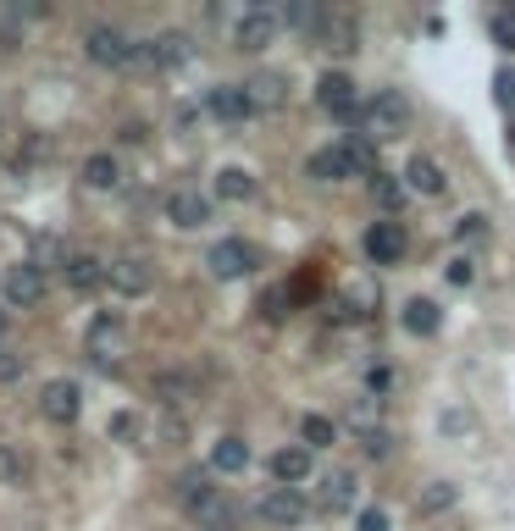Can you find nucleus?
Returning a JSON list of instances; mask_svg holds the SVG:
<instances>
[{
    "mask_svg": "<svg viewBox=\"0 0 515 531\" xmlns=\"http://www.w3.org/2000/svg\"><path fill=\"white\" fill-rule=\"evenodd\" d=\"M405 122H410V100L399 95V89H383V95H372L366 106L355 111V128H360V139H372V144L399 139V133H405Z\"/></svg>",
    "mask_w": 515,
    "mask_h": 531,
    "instance_id": "obj_1",
    "label": "nucleus"
},
{
    "mask_svg": "<svg viewBox=\"0 0 515 531\" xmlns=\"http://www.w3.org/2000/svg\"><path fill=\"white\" fill-rule=\"evenodd\" d=\"M205 266H211V277L233 283V277H250L255 266H261V249H255L250 238H222V244L205 249Z\"/></svg>",
    "mask_w": 515,
    "mask_h": 531,
    "instance_id": "obj_2",
    "label": "nucleus"
},
{
    "mask_svg": "<svg viewBox=\"0 0 515 531\" xmlns=\"http://www.w3.org/2000/svg\"><path fill=\"white\" fill-rule=\"evenodd\" d=\"M305 515H311V498H305L300 487H266V498H261V520H266V526L294 531Z\"/></svg>",
    "mask_w": 515,
    "mask_h": 531,
    "instance_id": "obj_3",
    "label": "nucleus"
},
{
    "mask_svg": "<svg viewBox=\"0 0 515 531\" xmlns=\"http://www.w3.org/2000/svg\"><path fill=\"white\" fill-rule=\"evenodd\" d=\"M0 294H6V305H17V310L39 305V299H45V272H39L34 260H12L6 277H0Z\"/></svg>",
    "mask_w": 515,
    "mask_h": 531,
    "instance_id": "obj_4",
    "label": "nucleus"
},
{
    "mask_svg": "<svg viewBox=\"0 0 515 531\" xmlns=\"http://www.w3.org/2000/svg\"><path fill=\"white\" fill-rule=\"evenodd\" d=\"M311 34H316V45H322L327 56H355V45H360L355 12H322V23H316Z\"/></svg>",
    "mask_w": 515,
    "mask_h": 531,
    "instance_id": "obj_5",
    "label": "nucleus"
},
{
    "mask_svg": "<svg viewBox=\"0 0 515 531\" xmlns=\"http://www.w3.org/2000/svg\"><path fill=\"white\" fill-rule=\"evenodd\" d=\"M39 410H45V421L72 426L78 415H84V388H78V382H67V377L45 382V393H39Z\"/></svg>",
    "mask_w": 515,
    "mask_h": 531,
    "instance_id": "obj_6",
    "label": "nucleus"
},
{
    "mask_svg": "<svg viewBox=\"0 0 515 531\" xmlns=\"http://www.w3.org/2000/svg\"><path fill=\"white\" fill-rule=\"evenodd\" d=\"M178 498H183V509H189V515H200V520H211V526H222V487H211V476L189 471V476L178 482Z\"/></svg>",
    "mask_w": 515,
    "mask_h": 531,
    "instance_id": "obj_7",
    "label": "nucleus"
},
{
    "mask_svg": "<svg viewBox=\"0 0 515 531\" xmlns=\"http://www.w3.org/2000/svg\"><path fill=\"white\" fill-rule=\"evenodd\" d=\"M106 283L117 288L122 299H144L150 288H156V272H150V260L122 255V260H111V266H106Z\"/></svg>",
    "mask_w": 515,
    "mask_h": 531,
    "instance_id": "obj_8",
    "label": "nucleus"
},
{
    "mask_svg": "<svg viewBox=\"0 0 515 531\" xmlns=\"http://www.w3.org/2000/svg\"><path fill=\"white\" fill-rule=\"evenodd\" d=\"M316 100H322V106L333 111L338 122H355V111H360L355 78H349V72H322V83H316Z\"/></svg>",
    "mask_w": 515,
    "mask_h": 531,
    "instance_id": "obj_9",
    "label": "nucleus"
},
{
    "mask_svg": "<svg viewBox=\"0 0 515 531\" xmlns=\"http://www.w3.org/2000/svg\"><path fill=\"white\" fill-rule=\"evenodd\" d=\"M277 12H266V6H250V12L239 17V28H233V45L239 50H266L277 39Z\"/></svg>",
    "mask_w": 515,
    "mask_h": 531,
    "instance_id": "obj_10",
    "label": "nucleus"
},
{
    "mask_svg": "<svg viewBox=\"0 0 515 531\" xmlns=\"http://www.w3.org/2000/svg\"><path fill=\"white\" fill-rule=\"evenodd\" d=\"M84 56L100 61V67H128L133 45L117 34V28H89V34H84Z\"/></svg>",
    "mask_w": 515,
    "mask_h": 531,
    "instance_id": "obj_11",
    "label": "nucleus"
},
{
    "mask_svg": "<svg viewBox=\"0 0 515 531\" xmlns=\"http://www.w3.org/2000/svg\"><path fill=\"white\" fill-rule=\"evenodd\" d=\"M133 56H139L144 67H156V72H172V67H183V61H189V39L167 28V34H156L144 50H133Z\"/></svg>",
    "mask_w": 515,
    "mask_h": 531,
    "instance_id": "obj_12",
    "label": "nucleus"
},
{
    "mask_svg": "<svg viewBox=\"0 0 515 531\" xmlns=\"http://www.w3.org/2000/svg\"><path fill=\"white\" fill-rule=\"evenodd\" d=\"M360 244H366V255H372L377 266H399V255H405V233H399V222H372Z\"/></svg>",
    "mask_w": 515,
    "mask_h": 531,
    "instance_id": "obj_13",
    "label": "nucleus"
},
{
    "mask_svg": "<svg viewBox=\"0 0 515 531\" xmlns=\"http://www.w3.org/2000/svg\"><path fill=\"white\" fill-rule=\"evenodd\" d=\"M167 216H172V227L194 233V227L211 222V200H205V194H194V189H178V194H167Z\"/></svg>",
    "mask_w": 515,
    "mask_h": 531,
    "instance_id": "obj_14",
    "label": "nucleus"
},
{
    "mask_svg": "<svg viewBox=\"0 0 515 531\" xmlns=\"http://www.w3.org/2000/svg\"><path fill=\"white\" fill-rule=\"evenodd\" d=\"M205 111H211V117H222V122H244V117H255V111H250V95H244V83H222V89H205Z\"/></svg>",
    "mask_w": 515,
    "mask_h": 531,
    "instance_id": "obj_15",
    "label": "nucleus"
},
{
    "mask_svg": "<svg viewBox=\"0 0 515 531\" xmlns=\"http://www.w3.org/2000/svg\"><path fill=\"white\" fill-rule=\"evenodd\" d=\"M244 95H250V111H277V106H288V78L283 72H255L244 83Z\"/></svg>",
    "mask_w": 515,
    "mask_h": 531,
    "instance_id": "obj_16",
    "label": "nucleus"
},
{
    "mask_svg": "<svg viewBox=\"0 0 515 531\" xmlns=\"http://www.w3.org/2000/svg\"><path fill=\"white\" fill-rule=\"evenodd\" d=\"M355 504V471H327L322 487H316V509L322 515H338V509Z\"/></svg>",
    "mask_w": 515,
    "mask_h": 531,
    "instance_id": "obj_17",
    "label": "nucleus"
},
{
    "mask_svg": "<svg viewBox=\"0 0 515 531\" xmlns=\"http://www.w3.org/2000/svg\"><path fill=\"white\" fill-rule=\"evenodd\" d=\"M266 471L277 476V487H300L305 476H311V449H277L272 460H266Z\"/></svg>",
    "mask_w": 515,
    "mask_h": 531,
    "instance_id": "obj_18",
    "label": "nucleus"
},
{
    "mask_svg": "<svg viewBox=\"0 0 515 531\" xmlns=\"http://www.w3.org/2000/svg\"><path fill=\"white\" fill-rule=\"evenodd\" d=\"M405 189H416V194H444V189H449V177H444V166L432 161V155H410Z\"/></svg>",
    "mask_w": 515,
    "mask_h": 531,
    "instance_id": "obj_19",
    "label": "nucleus"
},
{
    "mask_svg": "<svg viewBox=\"0 0 515 531\" xmlns=\"http://www.w3.org/2000/svg\"><path fill=\"white\" fill-rule=\"evenodd\" d=\"M61 272H67L72 294H95V288L106 283V266H100L95 255H67V266H61Z\"/></svg>",
    "mask_w": 515,
    "mask_h": 531,
    "instance_id": "obj_20",
    "label": "nucleus"
},
{
    "mask_svg": "<svg viewBox=\"0 0 515 531\" xmlns=\"http://www.w3.org/2000/svg\"><path fill=\"white\" fill-rule=\"evenodd\" d=\"M305 172H311L316 183H344V177H355V172H349V161H344V150H338V144H322V150H311Z\"/></svg>",
    "mask_w": 515,
    "mask_h": 531,
    "instance_id": "obj_21",
    "label": "nucleus"
},
{
    "mask_svg": "<svg viewBox=\"0 0 515 531\" xmlns=\"http://www.w3.org/2000/svg\"><path fill=\"white\" fill-rule=\"evenodd\" d=\"M244 465H250V443H244V437H222V443L211 449V471L216 476H239Z\"/></svg>",
    "mask_w": 515,
    "mask_h": 531,
    "instance_id": "obj_22",
    "label": "nucleus"
},
{
    "mask_svg": "<svg viewBox=\"0 0 515 531\" xmlns=\"http://www.w3.org/2000/svg\"><path fill=\"white\" fill-rule=\"evenodd\" d=\"M399 321H405V327L416 332V338H432V332L444 327V310L432 305V299H410V305L399 310Z\"/></svg>",
    "mask_w": 515,
    "mask_h": 531,
    "instance_id": "obj_23",
    "label": "nucleus"
},
{
    "mask_svg": "<svg viewBox=\"0 0 515 531\" xmlns=\"http://www.w3.org/2000/svg\"><path fill=\"white\" fill-rule=\"evenodd\" d=\"M122 183V166H117V155H89L84 161V189H117Z\"/></svg>",
    "mask_w": 515,
    "mask_h": 531,
    "instance_id": "obj_24",
    "label": "nucleus"
},
{
    "mask_svg": "<svg viewBox=\"0 0 515 531\" xmlns=\"http://www.w3.org/2000/svg\"><path fill=\"white\" fill-rule=\"evenodd\" d=\"M216 194H222V200H255V177L244 172V166H222V172H216Z\"/></svg>",
    "mask_w": 515,
    "mask_h": 531,
    "instance_id": "obj_25",
    "label": "nucleus"
},
{
    "mask_svg": "<svg viewBox=\"0 0 515 531\" xmlns=\"http://www.w3.org/2000/svg\"><path fill=\"white\" fill-rule=\"evenodd\" d=\"M189 393H194V382L183 377V371H161V377H156V399L167 404V410H178V404H189Z\"/></svg>",
    "mask_w": 515,
    "mask_h": 531,
    "instance_id": "obj_26",
    "label": "nucleus"
},
{
    "mask_svg": "<svg viewBox=\"0 0 515 531\" xmlns=\"http://www.w3.org/2000/svg\"><path fill=\"white\" fill-rule=\"evenodd\" d=\"M372 200L383 205V211H399V205H405V177H394V172H372Z\"/></svg>",
    "mask_w": 515,
    "mask_h": 531,
    "instance_id": "obj_27",
    "label": "nucleus"
},
{
    "mask_svg": "<svg viewBox=\"0 0 515 531\" xmlns=\"http://www.w3.org/2000/svg\"><path fill=\"white\" fill-rule=\"evenodd\" d=\"M34 266H39V272H50V266H67V244H61L56 233H39V238H34Z\"/></svg>",
    "mask_w": 515,
    "mask_h": 531,
    "instance_id": "obj_28",
    "label": "nucleus"
},
{
    "mask_svg": "<svg viewBox=\"0 0 515 531\" xmlns=\"http://www.w3.org/2000/svg\"><path fill=\"white\" fill-rule=\"evenodd\" d=\"M333 443V421L327 415H305L300 421V449H327Z\"/></svg>",
    "mask_w": 515,
    "mask_h": 531,
    "instance_id": "obj_29",
    "label": "nucleus"
},
{
    "mask_svg": "<svg viewBox=\"0 0 515 531\" xmlns=\"http://www.w3.org/2000/svg\"><path fill=\"white\" fill-rule=\"evenodd\" d=\"M0 482H6V487L28 482V460L12 449V443H0Z\"/></svg>",
    "mask_w": 515,
    "mask_h": 531,
    "instance_id": "obj_30",
    "label": "nucleus"
},
{
    "mask_svg": "<svg viewBox=\"0 0 515 531\" xmlns=\"http://www.w3.org/2000/svg\"><path fill=\"white\" fill-rule=\"evenodd\" d=\"M277 23H288V28H316V23H322V6H316V0H294V6L277 17Z\"/></svg>",
    "mask_w": 515,
    "mask_h": 531,
    "instance_id": "obj_31",
    "label": "nucleus"
},
{
    "mask_svg": "<svg viewBox=\"0 0 515 531\" xmlns=\"http://www.w3.org/2000/svg\"><path fill=\"white\" fill-rule=\"evenodd\" d=\"M117 321H111V316H100L95 321V332H89V343H100V338H117ZM89 354H95V360H100V366H106V371H117V360H111V349H89Z\"/></svg>",
    "mask_w": 515,
    "mask_h": 531,
    "instance_id": "obj_32",
    "label": "nucleus"
},
{
    "mask_svg": "<svg viewBox=\"0 0 515 531\" xmlns=\"http://www.w3.org/2000/svg\"><path fill=\"white\" fill-rule=\"evenodd\" d=\"M360 449H366V460H388L394 454V437L383 426H372V432H360Z\"/></svg>",
    "mask_w": 515,
    "mask_h": 531,
    "instance_id": "obj_33",
    "label": "nucleus"
},
{
    "mask_svg": "<svg viewBox=\"0 0 515 531\" xmlns=\"http://www.w3.org/2000/svg\"><path fill=\"white\" fill-rule=\"evenodd\" d=\"M488 34L499 39V50H515V12H493L488 17Z\"/></svg>",
    "mask_w": 515,
    "mask_h": 531,
    "instance_id": "obj_34",
    "label": "nucleus"
},
{
    "mask_svg": "<svg viewBox=\"0 0 515 531\" xmlns=\"http://www.w3.org/2000/svg\"><path fill=\"white\" fill-rule=\"evenodd\" d=\"M449 504H455V487L449 482H432L427 493H421V509H427V515H438V509H449Z\"/></svg>",
    "mask_w": 515,
    "mask_h": 531,
    "instance_id": "obj_35",
    "label": "nucleus"
},
{
    "mask_svg": "<svg viewBox=\"0 0 515 531\" xmlns=\"http://www.w3.org/2000/svg\"><path fill=\"white\" fill-rule=\"evenodd\" d=\"M455 238H460V244H477V238H488V216H477V211H471V216H460Z\"/></svg>",
    "mask_w": 515,
    "mask_h": 531,
    "instance_id": "obj_36",
    "label": "nucleus"
},
{
    "mask_svg": "<svg viewBox=\"0 0 515 531\" xmlns=\"http://www.w3.org/2000/svg\"><path fill=\"white\" fill-rule=\"evenodd\" d=\"M493 100H499V106H515V67H499V78H493Z\"/></svg>",
    "mask_w": 515,
    "mask_h": 531,
    "instance_id": "obj_37",
    "label": "nucleus"
},
{
    "mask_svg": "<svg viewBox=\"0 0 515 531\" xmlns=\"http://www.w3.org/2000/svg\"><path fill=\"white\" fill-rule=\"evenodd\" d=\"M355 531H388V509H360Z\"/></svg>",
    "mask_w": 515,
    "mask_h": 531,
    "instance_id": "obj_38",
    "label": "nucleus"
},
{
    "mask_svg": "<svg viewBox=\"0 0 515 531\" xmlns=\"http://www.w3.org/2000/svg\"><path fill=\"white\" fill-rule=\"evenodd\" d=\"M449 283H455V288H466V283H471V260H466V255L449 260Z\"/></svg>",
    "mask_w": 515,
    "mask_h": 531,
    "instance_id": "obj_39",
    "label": "nucleus"
},
{
    "mask_svg": "<svg viewBox=\"0 0 515 531\" xmlns=\"http://www.w3.org/2000/svg\"><path fill=\"white\" fill-rule=\"evenodd\" d=\"M133 432H139V421H133L128 410H122V415H111V437H133Z\"/></svg>",
    "mask_w": 515,
    "mask_h": 531,
    "instance_id": "obj_40",
    "label": "nucleus"
},
{
    "mask_svg": "<svg viewBox=\"0 0 515 531\" xmlns=\"http://www.w3.org/2000/svg\"><path fill=\"white\" fill-rule=\"evenodd\" d=\"M283 305H288V294H266V299H261V310H266V316H272V321L283 316Z\"/></svg>",
    "mask_w": 515,
    "mask_h": 531,
    "instance_id": "obj_41",
    "label": "nucleus"
},
{
    "mask_svg": "<svg viewBox=\"0 0 515 531\" xmlns=\"http://www.w3.org/2000/svg\"><path fill=\"white\" fill-rule=\"evenodd\" d=\"M117 139H122V144H139V139H144V122H122Z\"/></svg>",
    "mask_w": 515,
    "mask_h": 531,
    "instance_id": "obj_42",
    "label": "nucleus"
},
{
    "mask_svg": "<svg viewBox=\"0 0 515 531\" xmlns=\"http://www.w3.org/2000/svg\"><path fill=\"white\" fill-rule=\"evenodd\" d=\"M205 531H233V526H205Z\"/></svg>",
    "mask_w": 515,
    "mask_h": 531,
    "instance_id": "obj_43",
    "label": "nucleus"
},
{
    "mask_svg": "<svg viewBox=\"0 0 515 531\" xmlns=\"http://www.w3.org/2000/svg\"><path fill=\"white\" fill-rule=\"evenodd\" d=\"M0 332H6V310H0Z\"/></svg>",
    "mask_w": 515,
    "mask_h": 531,
    "instance_id": "obj_44",
    "label": "nucleus"
},
{
    "mask_svg": "<svg viewBox=\"0 0 515 531\" xmlns=\"http://www.w3.org/2000/svg\"><path fill=\"white\" fill-rule=\"evenodd\" d=\"M510 133H515V128H510Z\"/></svg>",
    "mask_w": 515,
    "mask_h": 531,
    "instance_id": "obj_45",
    "label": "nucleus"
}]
</instances>
